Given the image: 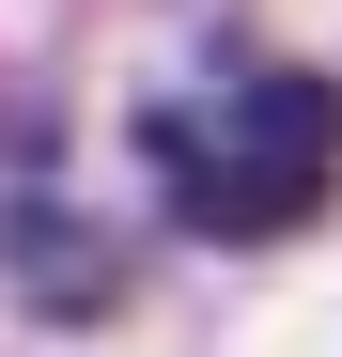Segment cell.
<instances>
[{"mask_svg":"<svg viewBox=\"0 0 342 357\" xmlns=\"http://www.w3.org/2000/svg\"><path fill=\"white\" fill-rule=\"evenodd\" d=\"M140 171H156V202L187 218L202 249H265V233H296L342 187V93L311 63H249L218 93L140 109Z\"/></svg>","mask_w":342,"mask_h":357,"instance_id":"1","label":"cell"}]
</instances>
